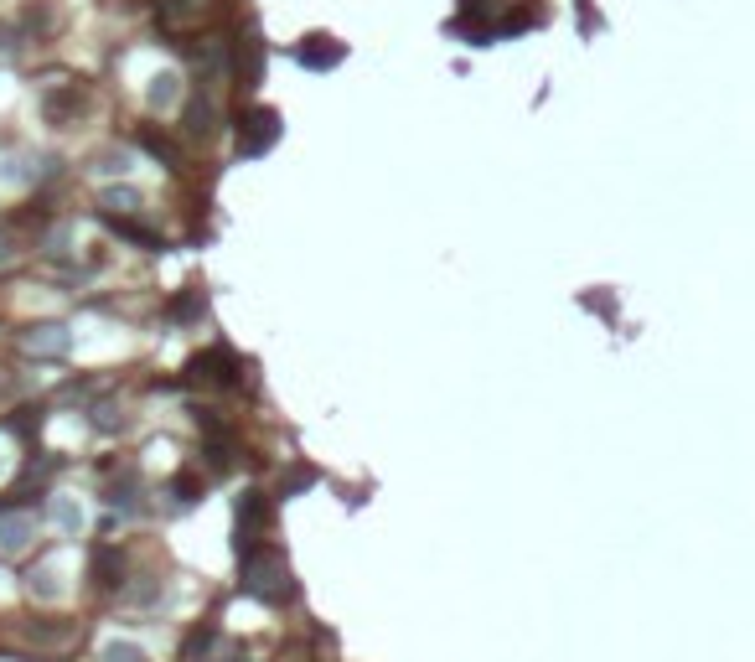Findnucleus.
<instances>
[{"instance_id":"19","label":"nucleus","mask_w":755,"mask_h":662,"mask_svg":"<svg viewBox=\"0 0 755 662\" xmlns=\"http://www.w3.org/2000/svg\"><path fill=\"white\" fill-rule=\"evenodd\" d=\"M140 140H145V150H150V156H161V161H176V150H171V140H161V135H150V130H145Z\"/></svg>"},{"instance_id":"14","label":"nucleus","mask_w":755,"mask_h":662,"mask_svg":"<svg viewBox=\"0 0 755 662\" xmlns=\"http://www.w3.org/2000/svg\"><path fill=\"white\" fill-rule=\"evenodd\" d=\"M202 6H207V0H166V6H161V21H166V26H181V21H192Z\"/></svg>"},{"instance_id":"17","label":"nucleus","mask_w":755,"mask_h":662,"mask_svg":"<svg viewBox=\"0 0 755 662\" xmlns=\"http://www.w3.org/2000/svg\"><path fill=\"white\" fill-rule=\"evenodd\" d=\"M171 497H176L181 507L197 502V476H176V481H171Z\"/></svg>"},{"instance_id":"11","label":"nucleus","mask_w":755,"mask_h":662,"mask_svg":"<svg viewBox=\"0 0 755 662\" xmlns=\"http://www.w3.org/2000/svg\"><path fill=\"white\" fill-rule=\"evenodd\" d=\"M78 104H83V94H78V88H63V94H47V119H52V125H63V119H68Z\"/></svg>"},{"instance_id":"15","label":"nucleus","mask_w":755,"mask_h":662,"mask_svg":"<svg viewBox=\"0 0 755 662\" xmlns=\"http://www.w3.org/2000/svg\"><path fill=\"white\" fill-rule=\"evenodd\" d=\"M104 207H109V213H135L140 192L135 187H104Z\"/></svg>"},{"instance_id":"3","label":"nucleus","mask_w":755,"mask_h":662,"mask_svg":"<svg viewBox=\"0 0 755 662\" xmlns=\"http://www.w3.org/2000/svg\"><path fill=\"white\" fill-rule=\"evenodd\" d=\"M187 378L202 383V388H233V383H238V363H233L228 347H213V352H197V357H192Z\"/></svg>"},{"instance_id":"8","label":"nucleus","mask_w":755,"mask_h":662,"mask_svg":"<svg viewBox=\"0 0 755 662\" xmlns=\"http://www.w3.org/2000/svg\"><path fill=\"white\" fill-rule=\"evenodd\" d=\"M26 585H32V595H42V600H63V569H57V564H37L32 575H26Z\"/></svg>"},{"instance_id":"7","label":"nucleus","mask_w":755,"mask_h":662,"mask_svg":"<svg viewBox=\"0 0 755 662\" xmlns=\"http://www.w3.org/2000/svg\"><path fill=\"white\" fill-rule=\"evenodd\" d=\"M26 352H42V357H57V352H68V331L63 326H32L26 331Z\"/></svg>"},{"instance_id":"20","label":"nucleus","mask_w":755,"mask_h":662,"mask_svg":"<svg viewBox=\"0 0 755 662\" xmlns=\"http://www.w3.org/2000/svg\"><path fill=\"white\" fill-rule=\"evenodd\" d=\"M6 259H11V254H6V244H0V264H6Z\"/></svg>"},{"instance_id":"10","label":"nucleus","mask_w":755,"mask_h":662,"mask_svg":"<svg viewBox=\"0 0 755 662\" xmlns=\"http://www.w3.org/2000/svg\"><path fill=\"white\" fill-rule=\"evenodd\" d=\"M213 119H218V109H213V99H197V104L187 109V130L207 140V135H213V130H218V125H213Z\"/></svg>"},{"instance_id":"18","label":"nucleus","mask_w":755,"mask_h":662,"mask_svg":"<svg viewBox=\"0 0 755 662\" xmlns=\"http://www.w3.org/2000/svg\"><path fill=\"white\" fill-rule=\"evenodd\" d=\"M202 311V290H192V295H181L176 300V306H171V316H181V321H187V316H197Z\"/></svg>"},{"instance_id":"1","label":"nucleus","mask_w":755,"mask_h":662,"mask_svg":"<svg viewBox=\"0 0 755 662\" xmlns=\"http://www.w3.org/2000/svg\"><path fill=\"white\" fill-rule=\"evenodd\" d=\"M244 590L254 600H285L295 590L285 559H275V554H244Z\"/></svg>"},{"instance_id":"4","label":"nucleus","mask_w":755,"mask_h":662,"mask_svg":"<svg viewBox=\"0 0 755 662\" xmlns=\"http://www.w3.org/2000/svg\"><path fill=\"white\" fill-rule=\"evenodd\" d=\"M259 528H264V497L249 492L244 502H238V554H254Z\"/></svg>"},{"instance_id":"13","label":"nucleus","mask_w":755,"mask_h":662,"mask_svg":"<svg viewBox=\"0 0 755 662\" xmlns=\"http://www.w3.org/2000/svg\"><path fill=\"white\" fill-rule=\"evenodd\" d=\"M99 662H150V652H145L140 642H109V647L99 652Z\"/></svg>"},{"instance_id":"12","label":"nucleus","mask_w":755,"mask_h":662,"mask_svg":"<svg viewBox=\"0 0 755 662\" xmlns=\"http://www.w3.org/2000/svg\"><path fill=\"white\" fill-rule=\"evenodd\" d=\"M52 523L63 528V533H78V528H83V513H78V502H68V497H52Z\"/></svg>"},{"instance_id":"16","label":"nucleus","mask_w":755,"mask_h":662,"mask_svg":"<svg viewBox=\"0 0 755 662\" xmlns=\"http://www.w3.org/2000/svg\"><path fill=\"white\" fill-rule=\"evenodd\" d=\"M94 575H99V585H119V559H114V549H99V554H94Z\"/></svg>"},{"instance_id":"2","label":"nucleus","mask_w":755,"mask_h":662,"mask_svg":"<svg viewBox=\"0 0 755 662\" xmlns=\"http://www.w3.org/2000/svg\"><path fill=\"white\" fill-rule=\"evenodd\" d=\"M280 140V114L275 109H254L238 119V156H264Z\"/></svg>"},{"instance_id":"9","label":"nucleus","mask_w":755,"mask_h":662,"mask_svg":"<svg viewBox=\"0 0 755 662\" xmlns=\"http://www.w3.org/2000/svg\"><path fill=\"white\" fill-rule=\"evenodd\" d=\"M145 99H150V109H171L176 104V73H156V78H150Z\"/></svg>"},{"instance_id":"6","label":"nucleus","mask_w":755,"mask_h":662,"mask_svg":"<svg viewBox=\"0 0 755 662\" xmlns=\"http://www.w3.org/2000/svg\"><path fill=\"white\" fill-rule=\"evenodd\" d=\"M342 57H347V47L342 42H331V37H311L306 47H300V63H306V68H337L342 63Z\"/></svg>"},{"instance_id":"5","label":"nucleus","mask_w":755,"mask_h":662,"mask_svg":"<svg viewBox=\"0 0 755 662\" xmlns=\"http://www.w3.org/2000/svg\"><path fill=\"white\" fill-rule=\"evenodd\" d=\"M32 518L16 513V507H0V554H21L26 544H32Z\"/></svg>"}]
</instances>
